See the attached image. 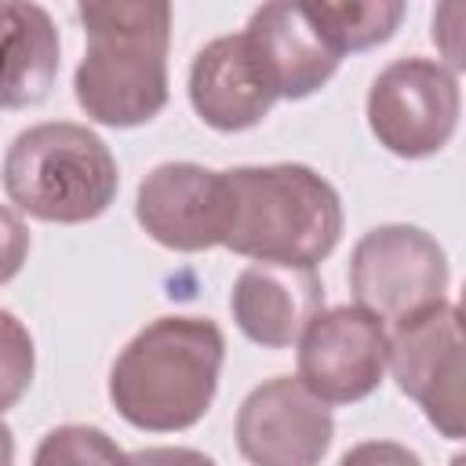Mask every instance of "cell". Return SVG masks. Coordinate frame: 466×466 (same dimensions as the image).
<instances>
[{
  "mask_svg": "<svg viewBox=\"0 0 466 466\" xmlns=\"http://www.w3.org/2000/svg\"><path fill=\"white\" fill-rule=\"evenodd\" d=\"M76 18L87 51L73 73V95L87 120L106 127L149 124L167 106L171 4L84 0Z\"/></svg>",
  "mask_w": 466,
  "mask_h": 466,
  "instance_id": "6da1fadb",
  "label": "cell"
},
{
  "mask_svg": "<svg viewBox=\"0 0 466 466\" xmlns=\"http://www.w3.org/2000/svg\"><path fill=\"white\" fill-rule=\"evenodd\" d=\"M226 335L208 317L149 320L109 368V400L124 422L146 433L197 426L218 393Z\"/></svg>",
  "mask_w": 466,
  "mask_h": 466,
  "instance_id": "7a4b0ae2",
  "label": "cell"
},
{
  "mask_svg": "<svg viewBox=\"0 0 466 466\" xmlns=\"http://www.w3.org/2000/svg\"><path fill=\"white\" fill-rule=\"evenodd\" d=\"M222 175L229 197L222 248L255 262L306 269L335 251L342 200L324 175L306 164H248Z\"/></svg>",
  "mask_w": 466,
  "mask_h": 466,
  "instance_id": "3957f363",
  "label": "cell"
},
{
  "mask_svg": "<svg viewBox=\"0 0 466 466\" xmlns=\"http://www.w3.org/2000/svg\"><path fill=\"white\" fill-rule=\"evenodd\" d=\"M11 204L40 222L76 226L109 211L120 189L116 157L84 124L47 120L15 135L4 153Z\"/></svg>",
  "mask_w": 466,
  "mask_h": 466,
  "instance_id": "277c9868",
  "label": "cell"
},
{
  "mask_svg": "<svg viewBox=\"0 0 466 466\" xmlns=\"http://www.w3.org/2000/svg\"><path fill=\"white\" fill-rule=\"evenodd\" d=\"M448 280L444 248L408 222L368 229L350 255V291L357 306L390 328L448 302Z\"/></svg>",
  "mask_w": 466,
  "mask_h": 466,
  "instance_id": "5b68a950",
  "label": "cell"
},
{
  "mask_svg": "<svg viewBox=\"0 0 466 466\" xmlns=\"http://www.w3.org/2000/svg\"><path fill=\"white\" fill-rule=\"evenodd\" d=\"M368 127L382 149L404 160H422L441 153L462 109L459 80L437 58L408 55L390 62L368 87Z\"/></svg>",
  "mask_w": 466,
  "mask_h": 466,
  "instance_id": "8992f818",
  "label": "cell"
},
{
  "mask_svg": "<svg viewBox=\"0 0 466 466\" xmlns=\"http://www.w3.org/2000/svg\"><path fill=\"white\" fill-rule=\"evenodd\" d=\"M390 364V331L360 306L320 309L299 335V382L324 404L371 397Z\"/></svg>",
  "mask_w": 466,
  "mask_h": 466,
  "instance_id": "52a82bcc",
  "label": "cell"
},
{
  "mask_svg": "<svg viewBox=\"0 0 466 466\" xmlns=\"http://www.w3.org/2000/svg\"><path fill=\"white\" fill-rule=\"evenodd\" d=\"M430 426H437L441 437L459 441L462 437V313L455 302H441L408 324L393 328L390 339V364H386Z\"/></svg>",
  "mask_w": 466,
  "mask_h": 466,
  "instance_id": "ba28073f",
  "label": "cell"
},
{
  "mask_svg": "<svg viewBox=\"0 0 466 466\" xmlns=\"http://www.w3.org/2000/svg\"><path fill=\"white\" fill-rule=\"evenodd\" d=\"M233 437L251 466H320L335 437V419L299 379L277 375L240 400Z\"/></svg>",
  "mask_w": 466,
  "mask_h": 466,
  "instance_id": "9c48e42d",
  "label": "cell"
},
{
  "mask_svg": "<svg viewBox=\"0 0 466 466\" xmlns=\"http://www.w3.org/2000/svg\"><path fill=\"white\" fill-rule=\"evenodd\" d=\"M138 226L171 251H208L226 240V175L189 160L157 164L135 193Z\"/></svg>",
  "mask_w": 466,
  "mask_h": 466,
  "instance_id": "30bf717a",
  "label": "cell"
},
{
  "mask_svg": "<svg viewBox=\"0 0 466 466\" xmlns=\"http://www.w3.org/2000/svg\"><path fill=\"white\" fill-rule=\"evenodd\" d=\"M240 33L255 51V58L262 62L277 98L288 102L320 91L342 62V55L324 36V29L317 25L306 4H288V0L262 4L251 11Z\"/></svg>",
  "mask_w": 466,
  "mask_h": 466,
  "instance_id": "8fae6325",
  "label": "cell"
},
{
  "mask_svg": "<svg viewBox=\"0 0 466 466\" xmlns=\"http://www.w3.org/2000/svg\"><path fill=\"white\" fill-rule=\"evenodd\" d=\"M324 309V284L317 269L251 262L237 273L229 291V313L244 339L266 350L299 342L306 324Z\"/></svg>",
  "mask_w": 466,
  "mask_h": 466,
  "instance_id": "7c38bea8",
  "label": "cell"
},
{
  "mask_svg": "<svg viewBox=\"0 0 466 466\" xmlns=\"http://www.w3.org/2000/svg\"><path fill=\"white\" fill-rule=\"evenodd\" d=\"M189 102L215 131H248L269 116L277 91L244 33L215 36L197 51L189 66Z\"/></svg>",
  "mask_w": 466,
  "mask_h": 466,
  "instance_id": "4fadbf2b",
  "label": "cell"
},
{
  "mask_svg": "<svg viewBox=\"0 0 466 466\" xmlns=\"http://www.w3.org/2000/svg\"><path fill=\"white\" fill-rule=\"evenodd\" d=\"M58 25L47 7L0 0V109L40 106L62 66Z\"/></svg>",
  "mask_w": 466,
  "mask_h": 466,
  "instance_id": "5bb4252c",
  "label": "cell"
},
{
  "mask_svg": "<svg viewBox=\"0 0 466 466\" xmlns=\"http://www.w3.org/2000/svg\"><path fill=\"white\" fill-rule=\"evenodd\" d=\"M306 7L339 55L386 44L404 18L400 0H360V4L350 0V4H306Z\"/></svg>",
  "mask_w": 466,
  "mask_h": 466,
  "instance_id": "9a60e30c",
  "label": "cell"
},
{
  "mask_svg": "<svg viewBox=\"0 0 466 466\" xmlns=\"http://www.w3.org/2000/svg\"><path fill=\"white\" fill-rule=\"evenodd\" d=\"M33 466H131V455L98 426L66 422L40 437Z\"/></svg>",
  "mask_w": 466,
  "mask_h": 466,
  "instance_id": "2e32d148",
  "label": "cell"
},
{
  "mask_svg": "<svg viewBox=\"0 0 466 466\" xmlns=\"http://www.w3.org/2000/svg\"><path fill=\"white\" fill-rule=\"evenodd\" d=\"M33 371L36 350L29 328L11 309H0V415L25 397V390L33 386Z\"/></svg>",
  "mask_w": 466,
  "mask_h": 466,
  "instance_id": "e0dca14e",
  "label": "cell"
},
{
  "mask_svg": "<svg viewBox=\"0 0 466 466\" xmlns=\"http://www.w3.org/2000/svg\"><path fill=\"white\" fill-rule=\"evenodd\" d=\"M29 258V226L18 211L0 204V284L15 280Z\"/></svg>",
  "mask_w": 466,
  "mask_h": 466,
  "instance_id": "ac0fdd59",
  "label": "cell"
},
{
  "mask_svg": "<svg viewBox=\"0 0 466 466\" xmlns=\"http://www.w3.org/2000/svg\"><path fill=\"white\" fill-rule=\"evenodd\" d=\"M339 466H422V459L397 441H360L339 459Z\"/></svg>",
  "mask_w": 466,
  "mask_h": 466,
  "instance_id": "d6986e66",
  "label": "cell"
},
{
  "mask_svg": "<svg viewBox=\"0 0 466 466\" xmlns=\"http://www.w3.org/2000/svg\"><path fill=\"white\" fill-rule=\"evenodd\" d=\"M131 466H218V462L211 455L197 451V448L160 444V448H138V451H131Z\"/></svg>",
  "mask_w": 466,
  "mask_h": 466,
  "instance_id": "ffe728a7",
  "label": "cell"
},
{
  "mask_svg": "<svg viewBox=\"0 0 466 466\" xmlns=\"http://www.w3.org/2000/svg\"><path fill=\"white\" fill-rule=\"evenodd\" d=\"M0 466H15V433L0 419Z\"/></svg>",
  "mask_w": 466,
  "mask_h": 466,
  "instance_id": "44dd1931",
  "label": "cell"
}]
</instances>
